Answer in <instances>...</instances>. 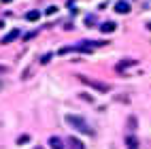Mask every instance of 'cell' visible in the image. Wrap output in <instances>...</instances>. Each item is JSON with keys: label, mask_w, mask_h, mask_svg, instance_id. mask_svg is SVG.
Masks as SVG:
<instances>
[{"label": "cell", "mask_w": 151, "mask_h": 149, "mask_svg": "<svg viewBox=\"0 0 151 149\" xmlns=\"http://www.w3.org/2000/svg\"><path fill=\"white\" fill-rule=\"evenodd\" d=\"M66 122L75 128V130H79V132H83V134H89L92 136L94 134V130L89 128L87 124H85V119H81V117H77V115H66Z\"/></svg>", "instance_id": "6da1fadb"}, {"label": "cell", "mask_w": 151, "mask_h": 149, "mask_svg": "<svg viewBox=\"0 0 151 149\" xmlns=\"http://www.w3.org/2000/svg\"><path fill=\"white\" fill-rule=\"evenodd\" d=\"M79 79H81L83 83H87V85H92L94 89H98V92H102V94H106L109 89H111V87H109L106 83H100V81H94V79H89V77H79Z\"/></svg>", "instance_id": "7a4b0ae2"}, {"label": "cell", "mask_w": 151, "mask_h": 149, "mask_svg": "<svg viewBox=\"0 0 151 149\" xmlns=\"http://www.w3.org/2000/svg\"><path fill=\"white\" fill-rule=\"evenodd\" d=\"M17 36H19V30H17V28H13V30H11V32H9L6 36H2V41H0V43H2V45H9L11 41H15Z\"/></svg>", "instance_id": "3957f363"}, {"label": "cell", "mask_w": 151, "mask_h": 149, "mask_svg": "<svg viewBox=\"0 0 151 149\" xmlns=\"http://www.w3.org/2000/svg\"><path fill=\"white\" fill-rule=\"evenodd\" d=\"M66 147H68V149H85L83 143L79 141V138H75V136H70V138H68V145H66Z\"/></svg>", "instance_id": "277c9868"}, {"label": "cell", "mask_w": 151, "mask_h": 149, "mask_svg": "<svg viewBox=\"0 0 151 149\" xmlns=\"http://www.w3.org/2000/svg\"><path fill=\"white\" fill-rule=\"evenodd\" d=\"M49 145H51V149H64V147H66L64 141H62V138H58V136H51V138H49Z\"/></svg>", "instance_id": "5b68a950"}, {"label": "cell", "mask_w": 151, "mask_h": 149, "mask_svg": "<svg viewBox=\"0 0 151 149\" xmlns=\"http://www.w3.org/2000/svg\"><path fill=\"white\" fill-rule=\"evenodd\" d=\"M115 28H117V24H115V22H104L102 26H100V30H102L104 34H109V32H115Z\"/></svg>", "instance_id": "8992f818"}, {"label": "cell", "mask_w": 151, "mask_h": 149, "mask_svg": "<svg viewBox=\"0 0 151 149\" xmlns=\"http://www.w3.org/2000/svg\"><path fill=\"white\" fill-rule=\"evenodd\" d=\"M128 11H130V4H128V2H115V13L126 15Z\"/></svg>", "instance_id": "52a82bcc"}, {"label": "cell", "mask_w": 151, "mask_h": 149, "mask_svg": "<svg viewBox=\"0 0 151 149\" xmlns=\"http://www.w3.org/2000/svg\"><path fill=\"white\" fill-rule=\"evenodd\" d=\"M126 143H128V149H138V138L136 136H128Z\"/></svg>", "instance_id": "ba28073f"}, {"label": "cell", "mask_w": 151, "mask_h": 149, "mask_svg": "<svg viewBox=\"0 0 151 149\" xmlns=\"http://www.w3.org/2000/svg\"><path fill=\"white\" fill-rule=\"evenodd\" d=\"M134 64H136V62H134V60H124V62H122V64H117V71H124V68H126V66H134Z\"/></svg>", "instance_id": "9c48e42d"}, {"label": "cell", "mask_w": 151, "mask_h": 149, "mask_svg": "<svg viewBox=\"0 0 151 149\" xmlns=\"http://www.w3.org/2000/svg\"><path fill=\"white\" fill-rule=\"evenodd\" d=\"M38 17H41V13H38V11H30V13L26 15V19H28V22H36Z\"/></svg>", "instance_id": "30bf717a"}, {"label": "cell", "mask_w": 151, "mask_h": 149, "mask_svg": "<svg viewBox=\"0 0 151 149\" xmlns=\"http://www.w3.org/2000/svg\"><path fill=\"white\" fill-rule=\"evenodd\" d=\"M28 141H30V136H28V134H24V136H19L17 145H24V143H28Z\"/></svg>", "instance_id": "8fae6325"}, {"label": "cell", "mask_w": 151, "mask_h": 149, "mask_svg": "<svg viewBox=\"0 0 151 149\" xmlns=\"http://www.w3.org/2000/svg\"><path fill=\"white\" fill-rule=\"evenodd\" d=\"M49 60H51V53H47V55H43V58H41V62H43V64H47Z\"/></svg>", "instance_id": "7c38bea8"}, {"label": "cell", "mask_w": 151, "mask_h": 149, "mask_svg": "<svg viewBox=\"0 0 151 149\" xmlns=\"http://www.w3.org/2000/svg\"><path fill=\"white\" fill-rule=\"evenodd\" d=\"M0 73H6V66H0Z\"/></svg>", "instance_id": "4fadbf2b"}, {"label": "cell", "mask_w": 151, "mask_h": 149, "mask_svg": "<svg viewBox=\"0 0 151 149\" xmlns=\"http://www.w3.org/2000/svg\"><path fill=\"white\" fill-rule=\"evenodd\" d=\"M34 149H43V147H41V145H36V147H34Z\"/></svg>", "instance_id": "5bb4252c"}, {"label": "cell", "mask_w": 151, "mask_h": 149, "mask_svg": "<svg viewBox=\"0 0 151 149\" xmlns=\"http://www.w3.org/2000/svg\"><path fill=\"white\" fill-rule=\"evenodd\" d=\"M2 2H13V0H2Z\"/></svg>", "instance_id": "9a60e30c"}, {"label": "cell", "mask_w": 151, "mask_h": 149, "mask_svg": "<svg viewBox=\"0 0 151 149\" xmlns=\"http://www.w3.org/2000/svg\"><path fill=\"white\" fill-rule=\"evenodd\" d=\"M2 26H4V22H0V28H2Z\"/></svg>", "instance_id": "2e32d148"}]
</instances>
